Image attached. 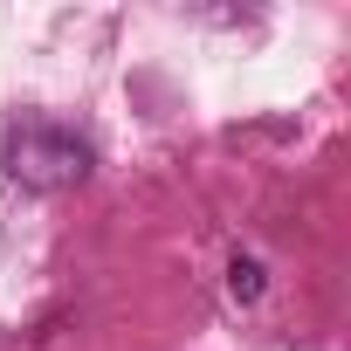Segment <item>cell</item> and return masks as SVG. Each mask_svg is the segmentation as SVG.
Returning a JSON list of instances; mask_svg holds the SVG:
<instances>
[{"mask_svg": "<svg viewBox=\"0 0 351 351\" xmlns=\"http://www.w3.org/2000/svg\"><path fill=\"white\" fill-rule=\"evenodd\" d=\"M0 165H8V180H21L28 193H62V186H83L90 180V138H76L69 124H49V117H28L8 131V152H0Z\"/></svg>", "mask_w": 351, "mask_h": 351, "instance_id": "cell-1", "label": "cell"}, {"mask_svg": "<svg viewBox=\"0 0 351 351\" xmlns=\"http://www.w3.org/2000/svg\"><path fill=\"white\" fill-rule=\"evenodd\" d=\"M262 289V269L255 262H234V296H255Z\"/></svg>", "mask_w": 351, "mask_h": 351, "instance_id": "cell-2", "label": "cell"}]
</instances>
